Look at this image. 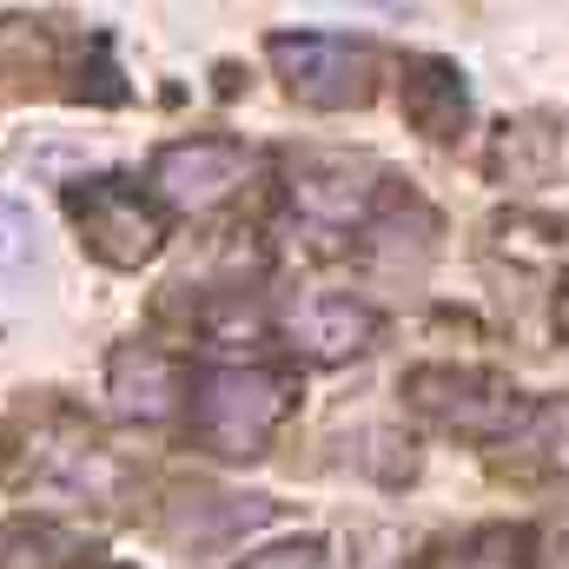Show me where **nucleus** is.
<instances>
[{
  "instance_id": "1",
  "label": "nucleus",
  "mask_w": 569,
  "mask_h": 569,
  "mask_svg": "<svg viewBox=\"0 0 569 569\" xmlns=\"http://www.w3.org/2000/svg\"><path fill=\"white\" fill-rule=\"evenodd\" d=\"M291 418V378L259 365H219L192 385V430L212 457H259Z\"/></svg>"
},
{
  "instance_id": "8",
  "label": "nucleus",
  "mask_w": 569,
  "mask_h": 569,
  "mask_svg": "<svg viewBox=\"0 0 569 569\" xmlns=\"http://www.w3.org/2000/svg\"><path fill=\"white\" fill-rule=\"evenodd\" d=\"M107 398H113V418L127 425H166L186 398V371L152 345H120L107 365Z\"/></svg>"
},
{
  "instance_id": "7",
  "label": "nucleus",
  "mask_w": 569,
  "mask_h": 569,
  "mask_svg": "<svg viewBox=\"0 0 569 569\" xmlns=\"http://www.w3.org/2000/svg\"><path fill=\"white\" fill-rule=\"evenodd\" d=\"M378 331H385L378 305L345 298V291H305V298L284 311V338H291V351L311 358V365H345V358L371 351Z\"/></svg>"
},
{
  "instance_id": "16",
  "label": "nucleus",
  "mask_w": 569,
  "mask_h": 569,
  "mask_svg": "<svg viewBox=\"0 0 569 569\" xmlns=\"http://www.w3.org/2000/svg\"><path fill=\"white\" fill-rule=\"evenodd\" d=\"M563 325H569V311H563Z\"/></svg>"
},
{
  "instance_id": "4",
  "label": "nucleus",
  "mask_w": 569,
  "mask_h": 569,
  "mask_svg": "<svg viewBox=\"0 0 569 569\" xmlns=\"http://www.w3.org/2000/svg\"><path fill=\"white\" fill-rule=\"evenodd\" d=\"M284 192H291L298 219H311L325 232H351L378 206V166L351 159V152H298L284 172Z\"/></svg>"
},
{
  "instance_id": "15",
  "label": "nucleus",
  "mask_w": 569,
  "mask_h": 569,
  "mask_svg": "<svg viewBox=\"0 0 569 569\" xmlns=\"http://www.w3.org/2000/svg\"><path fill=\"white\" fill-rule=\"evenodd\" d=\"M537 569H569V517L537 537Z\"/></svg>"
},
{
  "instance_id": "3",
  "label": "nucleus",
  "mask_w": 569,
  "mask_h": 569,
  "mask_svg": "<svg viewBox=\"0 0 569 569\" xmlns=\"http://www.w3.org/2000/svg\"><path fill=\"white\" fill-rule=\"evenodd\" d=\"M266 53H272L279 80L291 87V100L325 107V113H338V107H365L371 87H378V60H371V47L338 40V33H272Z\"/></svg>"
},
{
  "instance_id": "6",
  "label": "nucleus",
  "mask_w": 569,
  "mask_h": 569,
  "mask_svg": "<svg viewBox=\"0 0 569 569\" xmlns=\"http://www.w3.org/2000/svg\"><path fill=\"white\" fill-rule=\"evenodd\" d=\"M67 212H73V226L87 232V246H93L107 266H146V259L159 252V239H166L159 212L146 206L127 179L73 186V192H67Z\"/></svg>"
},
{
  "instance_id": "10",
  "label": "nucleus",
  "mask_w": 569,
  "mask_h": 569,
  "mask_svg": "<svg viewBox=\"0 0 569 569\" xmlns=\"http://www.w3.org/2000/svg\"><path fill=\"white\" fill-rule=\"evenodd\" d=\"M557 159H563V133H557V120H543V113L510 120V127L497 133V152H490V166H497L503 186H543V179L557 172Z\"/></svg>"
},
{
  "instance_id": "9",
  "label": "nucleus",
  "mask_w": 569,
  "mask_h": 569,
  "mask_svg": "<svg viewBox=\"0 0 569 569\" xmlns=\"http://www.w3.org/2000/svg\"><path fill=\"white\" fill-rule=\"evenodd\" d=\"M405 120L437 146H450L463 133L470 93H463V73L450 60H405Z\"/></svg>"
},
{
  "instance_id": "2",
  "label": "nucleus",
  "mask_w": 569,
  "mask_h": 569,
  "mask_svg": "<svg viewBox=\"0 0 569 569\" xmlns=\"http://www.w3.org/2000/svg\"><path fill=\"white\" fill-rule=\"evenodd\" d=\"M405 398L425 411L437 430L450 437H470V443H497L510 430L530 425V398L497 378V371H477V365H425L405 378Z\"/></svg>"
},
{
  "instance_id": "12",
  "label": "nucleus",
  "mask_w": 569,
  "mask_h": 569,
  "mask_svg": "<svg viewBox=\"0 0 569 569\" xmlns=\"http://www.w3.org/2000/svg\"><path fill=\"white\" fill-rule=\"evenodd\" d=\"M430 569H523V537L517 530H477V537L437 550Z\"/></svg>"
},
{
  "instance_id": "11",
  "label": "nucleus",
  "mask_w": 569,
  "mask_h": 569,
  "mask_svg": "<svg viewBox=\"0 0 569 569\" xmlns=\"http://www.w3.org/2000/svg\"><path fill=\"white\" fill-rule=\"evenodd\" d=\"M80 543L53 523H7L0 530V569H73Z\"/></svg>"
},
{
  "instance_id": "13",
  "label": "nucleus",
  "mask_w": 569,
  "mask_h": 569,
  "mask_svg": "<svg viewBox=\"0 0 569 569\" xmlns=\"http://www.w3.org/2000/svg\"><path fill=\"white\" fill-rule=\"evenodd\" d=\"M27 259H33V219H27V206L0 199V272H13Z\"/></svg>"
},
{
  "instance_id": "14",
  "label": "nucleus",
  "mask_w": 569,
  "mask_h": 569,
  "mask_svg": "<svg viewBox=\"0 0 569 569\" xmlns=\"http://www.w3.org/2000/svg\"><path fill=\"white\" fill-rule=\"evenodd\" d=\"M325 563V550L305 537V543H279V550H259V557H246V563H232V569H318Z\"/></svg>"
},
{
  "instance_id": "5",
  "label": "nucleus",
  "mask_w": 569,
  "mask_h": 569,
  "mask_svg": "<svg viewBox=\"0 0 569 569\" xmlns=\"http://www.w3.org/2000/svg\"><path fill=\"white\" fill-rule=\"evenodd\" d=\"M252 179V152L239 140H172L152 152V192L172 212H219Z\"/></svg>"
}]
</instances>
